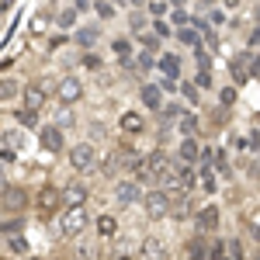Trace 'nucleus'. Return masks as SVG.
<instances>
[{
  "label": "nucleus",
  "instance_id": "obj_1",
  "mask_svg": "<svg viewBox=\"0 0 260 260\" xmlns=\"http://www.w3.org/2000/svg\"><path fill=\"white\" fill-rule=\"evenodd\" d=\"M90 225V212L83 208V205H66L59 215V233L62 236H70V240H77L83 236V229Z\"/></svg>",
  "mask_w": 260,
  "mask_h": 260
},
{
  "label": "nucleus",
  "instance_id": "obj_2",
  "mask_svg": "<svg viewBox=\"0 0 260 260\" xmlns=\"http://www.w3.org/2000/svg\"><path fill=\"white\" fill-rule=\"evenodd\" d=\"M142 208H146V215L153 222H160L170 215V194L163 191V187H153V191H142V201H139Z\"/></svg>",
  "mask_w": 260,
  "mask_h": 260
},
{
  "label": "nucleus",
  "instance_id": "obj_3",
  "mask_svg": "<svg viewBox=\"0 0 260 260\" xmlns=\"http://www.w3.org/2000/svg\"><path fill=\"white\" fill-rule=\"evenodd\" d=\"M70 167H73L77 174H90V170L98 167V146H94V142H77V146H70Z\"/></svg>",
  "mask_w": 260,
  "mask_h": 260
},
{
  "label": "nucleus",
  "instance_id": "obj_4",
  "mask_svg": "<svg viewBox=\"0 0 260 260\" xmlns=\"http://www.w3.org/2000/svg\"><path fill=\"white\" fill-rule=\"evenodd\" d=\"M80 98H83V80L80 77H62L59 83H56V101H59L62 108H73V104H80Z\"/></svg>",
  "mask_w": 260,
  "mask_h": 260
},
{
  "label": "nucleus",
  "instance_id": "obj_5",
  "mask_svg": "<svg viewBox=\"0 0 260 260\" xmlns=\"http://www.w3.org/2000/svg\"><path fill=\"white\" fill-rule=\"evenodd\" d=\"M136 260H170V250H167V243L160 236H142L139 250H136Z\"/></svg>",
  "mask_w": 260,
  "mask_h": 260
},
{
  "label": "nucleus",
  "instance_id": "obj_6",
  "mask_svg": "<svg viewBox=\"0 0 260 260\" xmlns=\"http://www.w3.org/2000/svg\"><path fill=\"white\" fill-rule=\"evenodd\" d=\"M257 52H250V49H243V52H236L233 56V62H229V73H233V87H243V83L253 80V73H250V59H253Z\"/></svg>",
  "mask_w": 260,
  "mask_h": 260
},
{
  "label": "nucleus",
  "instance_id": "obj_7",
  "mask_svg": "<svg viewBox=\"0 0 260 260\" xmlns=\"http://www.w3.org/2000/svg\"><path fill=\"white\" fill-rule=\"evenodd\" d=\"M21 98H24V108L42 111V108H45V101H49V83H45V80L24 83V87H21Z\"/></svg>",
  "mask_w": 260,
  "mask_h": 260
},
{
  "label": "nucleus",
  "instance_id": "obj_8",
  "mask_svg": "<svg viewBox=\"0 0 260 260\" xmlns=\"http://www.w3.org/2000/svg\"><path fill=\"white\" fill-rule=\"evenodd\" d=\"M115 201L125 205V208L139 205V201H142V184H139V180H132V177L118 180V184H115Z\"/></svg>",
  "mask_w": 260,
  "mask_h": 260
},
{
  "label": "nucleus",
  "instance_id": "obj_9",
  "mask_svg": "<svg viewBox=\"0 0 260 260\" xmlns=\"http://www.w3.org/2000/svg\"><path fill=\"white\" fill-rule=\"evenodd\" d=\"M194 225H198V233H205V236L219 233V225H222V208H219V205H205L198 215H194Z\"/></svg>",
  "mask_w": 260,
  "mask_h": 260
},
{
  "label": "nucleus",
  "instance_id": "obj_10",
  "mask_svg": "<svg viewBox=\"0 0 260 260\" xmlns=\"http://www.w3.org/2000/svg\"><path fill=\"white\" fill-rule=\"evenodd\" d=\"M59 208H62L59 187H52V184H42V191H39V212H42V215H52V212H59Z\"/></svg>",
  "mask_w": 260,
  "mask_h": 260
},
{
  "label": "nucleus",
  "instance_id": "obj_11",
  "mask_svg": "<svg viewBox=\"0 0 260 260\" xmlns=\"http://www.w3.org/2000/svg\"><path fill=\"white\" fill-rule=\"evenodd\" d=\"M39 139H42V149H49V153H62V149H66V139H62L59 125H42Z\"/></svg>",
  "mask_w": 260,
  "mask_h": 260
},
{
  "label": "nucleus",
  "instance_id": "obj_12",
  "mask_svg": "<svg viewBox=\"0 0 260 260\" xmlns=\"http://www.w3.org/2000/svg\"><path fill=\"white\" fill-rule=\"evenodd\" d=\"M139 101L146 111H163V90L160 83H142L139 87Z\"/></svg>",
  "mask_w": 260,
  "mask_h": 260
},
{
  "label": "nucleus",
  "instance_id": "obj_13",
  "mask_svg": "<svg viewBox=\"0 0 260 260\" xmlns=\"http://www.w3.org/2000/svg\"><path fill=\"white\" fill-rule=\"evenodd\" d=\"M118 128L125 132V136H136L139 139L142 132H146V115H139V111H125L118 118Z\"/></svg>",
  "mask_w": 260,
  "mask_h": 260
},
{
  "label": "nucleus",
  "instance_id": "obj_14",
  "mask_svg": "<svg viewBox=\"0 0 260 260\" xmlns=\"http://www.w3.org/2000/svg\"><path fill=\"white\" fill-rule=\"evenodd\" d=\"M156 70H160L167 80H180V56H177V52H160Z\"/></svg>",
  "mask_w": 260,
  "mask_h": 260
},
{
  "label": "nucleus",
  "instance_id": "obj_15",
  "mask_svg": "<svg viewBox=\"0 0 260 260\" xmlns=\"http://www.w3.org/2000/svg\"><path fill=\"white\" fill-rule=\"evenodd\" d=\"M198 139H194V136H184V139H180V146H177V160L180 163H191V167H194V163H198Z\"/></svg>",
  "mask_w": 260,
  "mask_h": 260
},
{
  "label": "nucleus",
  "instance_id": "obj_16",
  "mask_svg": "<svg viewBox=\"0 0 260 260\" xmlns=\"http://www.w3.org/2000/svg\"><path fill=\"white\" fill-rule=\"evenodd\" d=\"M94 229H98V236H101V240H115V236H118V219H115L111 212H104V215H98Z\"/></svg>",
  "mask_w": 260,
  "mask_h": 260
},
{
  "label": "nucleus",
  "instance_id": "obj_17",
  "mask_svg": "<svg viewBox=\"0 0 260 260\" xmlns=\"http://www.w3.org/2000/svg\"><path fill=\"white\" fill-rule=\"evenodd\" d=\"M0 194H4V201H0V205H4L11 215H18L21 208H24V191H21V187H4Z\"/></svg>",
  "mask_w": 260,
  "mask_h": 260
},
{
  "label": "nucleus",
  "instance_id": "obj_18",
  "mask_svg": "<svg viewBox=\"0 0 260 260\" xmlns=\"http://www.w3.org/2000/svg\"><path fill=\"white\" fill-rule=\"evenodd\" d=\"M62 194V205H87V184H66V191H59Z\"/></svg>",
  "mask_w": 260,
  "mask_h": 260
},
{
  "label": "nucleus",
  "instance_id": "obj_19",
  "mask_svg": "<svg viewBox=\"0 0 260 260\" xmlns=\"http://www.w3.org/2000/svg\"><path fill=\"white\" fill-rule=\"evenodd\" d=\"M77 21H80V11L70 4V7H62L59 14H56V28H59V31H73V28H77Z\"/></svg>",
  "mask_w": 260,
  "mask_h": 260
},
{
  "label": "nucleus",
  "instance_id": "obj_20",
  "mask_svg": "<svg viewBox=\"0 0 260 260\" xmlns=\"http://www.w3.org/2000/svg\"><path fill=\"white\" fill-rule=\"evenodd\" d=\"M198 128H201V118L194 115V111H180L177 115V132L180 136H194Z\"/></svg>",
  "mask_w": 260,
  "mask_h": 260
},
{
  "label": "nucleus",
  "instance_id": "obj_21",
  "mask_svg": "<svg viewBox=\"0 0 260 260\" xmlns=\"http://www.w3.org/2000/svg\"><path fill=\"white\" fill-rule=\"evenodd\" d=\"M205 257H208V240H205V233H194L187 243V260H205Z\"/></svg>",
  "mask_w": 260,
  "mask_h": 260
},
{
  "label": "nucleus",
  "instance_id": "obj_22",
  "mask_svg": "<svg viewBox=\"0 0 260 260\" xmlns=\"http://www.w3.org/2000/svg\"><path fill=\"white\" fill-rule=\"evenodd\" d=\"M177 42H180V45H191V49H201V45H205V39H201V35L194 31V28H191V24L177 28Z\"/></svg>",
  "mask_w": 260,
  "mask_h": 260
},
{
  "label": "nucleus",
  "instance_id": "obj_23",
  "mask_svg": "<svg viewBox=\"0 0 260 260\" xmlns=\"http://www.w3.org/2000/svg\"><path fill=\"white\" fill-rule=\"evenodd\" d=\"M198 180H201V187H205L208 194H215V191H219V174H215L212 167H201V170H198Z\"/></svg>",
  "mask_w": 260,
  "mask_h": 260
},
{
  "label": "nucleus",
  "instance_id": "obj_24",
  "mask_svg": "<svg viewBox=\"0 0 260 260\" xmlns=\"http://www.w3.org/2000/svg\"><path fill=\"white\" fill-rule=\"evenodd\" d=\"M14 121H18L21 128H39V111H31V108H18V111H14Z\"/></svg>",
  "mask_w": 260,
  "mask_h": 260
},
{
  "label": "nucleus",
  "instance_id": "obj_25",
  "mask_svg": "<svg viewBox=\"0 0 260 260\" xmlns=\"http://www.w3.org/2000/svg\"><path fill=\"white\" fill-rule=\"evenodd\" d=\"M111 52L121 59V66H128V59H132V42L128 39H115L111 42Z\"/></svg>",
  "mask_w": 260,
  "mask_h": 260
},
{
  "label": "nucleus",
  "instance_id": "obj_26",
  "mask_svg": "<svg viewBox=\"0 0 260 260\" xmlns=\"http://www.w3.org/2000/svg\"><path fill=\"white\" fill-rule=\"evenodd\" d=\"M7 250H11V253H18V257H24V253H28V236H24V233H11V240H7Z\"/></svg>",
  "mask_w": 260,
  "mask_h": 260
},
{
  "label": "nucleus",
  "instance_id": "obj_27",
  "mask_svg": "<svg viewBox=\"0 0 260 260\" xmlns=\"http://www.w3.org/2000/svg\"><path fill=\"white\" fill-rule=\"evenodd\" d=\"M225 257H229V260H246V246H243L240 236L225 240Z\"/></svg>",
  "mask_w": 260,
  "mask_h": 260
},
{
  "label": "nucleus",
  "instance_id": "obj_28",
  "mask_svg": "<svg viewBox=\"0 0 260 260\" xmlns=\"http://www.w3.org/2000/svg\"><path fill=\"white\" fill-rule=\"evenodd\" d=\"M177 87H180V94L191 101V108H198V104H201V90H198L191 80H177Z\"/></svg>",
  "mask_w": 260,
  "mask_h": 260
},
{
  "label": "nucleus",
  "instance_id": "obj_29",
  "mask_svg": "<svg viewBox=\"0 0 260 260\" xmlns=\"http://www.w3.org/2000/svg\"><path fill=\"white\" fill-rule=\"evenodd\" d=\"M149 18H167V11H170V4L167 0H146V7H142Z\"/></svg>",
  "mask_w": 260,
  "mask_h": 260
},
{
  "label": "nucleus",
  "instance_id": "obj_30",
  "mask_svg": "<svg viewBox=\"0 0 260 260\" xmlns=\"http://www.w3.org/2000/svg\"><path fill=\"white\" fill-rule=\"evenodd\" d=\"M146 24H149V14H146L142 7H136V11H132V18H128V28L139 35V31H146Z\"/></svg>",
  "mask_w": 260,
  "mask_h": 260
},
{
  "label": "nucleus",
  "instance_id": "obj_31",
  "mask_svg": "<svg viewBox=\"0 0 260 260\" xmlns=\"http://www.w3.org/2000/svg\"><path fill=\"white\" fill-rule=\"evenodd\" d=\"M128 66H136L139 73H149V70L156 66V59H153V52H139L136 59H128Z\"/></svg>",
  "mask_w": 260,
  "mask_h": 260
},
{
  "label": "nucleus",
  "instance_id": "obj_32",
  "mask_svg": "<svg viewBox=\"0 0 260 260\" xmlns=\"http://www.w3.org/2000/svg\"><path fill=\"white\" fill-rule=\"evenodd\" d=\"M233 104H236V87H233V83H229V87H219V108L229 111Z\"/></svg>",
  "mask_w": 260,
  "mask_h": 260
},
{
  "label": "nucleus",
  "instance_id": "obj_33",
  "mask_svg": "<svg viewBox=\"0 0 260 260\" xmlns=\"http://www.w3.org/2000/svg\"><path fill=\"white\" fill-rule=\"evenodd\" d=\"M94 42H98V28H80L77 31V45L80 49H94Z\"/></svg>",
  "mask_w": 260,
  "mask_h": 260
},
{
  "label": "nucleus",
  "instance_id": "obj_34",
  "mask_svg": "<svg viewBox=\"0 0 260 260\" xmlns=\"http://www.w3.org/2000/svg\"><path fill=\"white\" fill-rule=\"evenodd\" d=\"M167 18H170V24H174V28H184V24L191 21V11H184V7H174V11H167Z\"/></svg>",
  "mask_w": 260,
  "mask_h": 260
},
{
  "label": "nucleus",
  "instance_id": "obj_35",
  "mask_svg": "<svg viewBox=\"0 0 260 260\" xmlns=\"http://www.w3.org/2000/svg\"><path fill=\"white\" fill-rule=\"evenodd\" d=\"M201 18L208 21L212 28H222L225 24V7H208V14H201Z\"/></svg>",
  "mask_w": 260,
  "mask_h": 260
},
{
  "label": "nucleus",
  "instance_id": "obj_36",
  "mask_svg": "<svg viewBox=\"0 0 260 260\" xmlns=\"http://www.w3.org/2000/svg\"><path fill=\"white\" fill-rule=\"evenodd\" d=\"M194 87H198V90H212V87H215L212 70H198V73H194Z\"/></svg>",
  "mask_w": 260,
  "mask_h": 260
},
{
  "label": "nucleus",
  "instance_id": "obj_37",
  "mask_svg": "<svg viewBox=\"0 0 260 260\" xmlns=\"http://www.w3.org/2000/svg\"><path fill=\"white\" fill-rule=\"evenodd\" d=\"M94 11H98V18H104V21H111L118 11H115V4H108V0H94Z\"/></svg>",
  "mask_w": 260,
  "mask_h": 260
},
{
  "label": "nucleus",
  "instance_id": "obj_38",
  "mask_svg": "<svg viewBox=\"0 0 260 260\" xmlns=\"http://www.w3.org/2000/svg\"><path fill=\"white\" fill-rule=\"evenodd\" d=\"M149 24H153V35H156V39H170V35H174L170 24H167L163 18H149Z\"/></svg>",
  "mask_w": 260,
  "mask_h": 260
},
{
  "label": "nucleus",
  "instance_id": "obj_39",
  "mask_svg": "<svg viewBox=\"0 0 260 260\" xmlns=\"http://www.w3.org/2000/svg\"><path fill=\"white\" fill-rule=\"evenodd\" d=\"M160 42H163V39H156V35H146V31H139V45H142V52H156V49H160Z\"/></svg>",
  "mask_w": 260,
  "mask_h": 260
},
{
  "label": "nucleus",
  "instance_id": "obj_40",
  "mask_svg": "<svg viewBox=\"0 0 260 260\" xmlns=\"http://www.w3.org/2000/svg\"><path fill=\"white\" fill-rule=\"evenodd\" d=\"M49 24H52V21L45 18V14H35V18H31V31H35V35H45Z\"/></svg>",
  "mask_w": 260,
  "mask_h": 260
},
{
  "label": "nucleus",
  "instance_id": "obj_41",
  "mask_svg": "<svg viewBox=\"0 0 260 260\" xmlns=\"http://www.w3.org/2000/svg\"><path fill=\"white\" fill-rule=\"evenodd\" d=\"M21 94V87L14 80H0V98H18Z\"/></svg>",
  "mask_w": 260,
  "mask_h": 260
},
{
  "label": "nucleus",
  "instance_id": "obj_42",
  "mask_svg": "<svg viewBox=\"0 0 260 260\" xmlns=\"http://www.w3.org/2000/svg\"><path fill=\"white\" fill-rule=\"evenodd\" d=\"M191 52H194V59H198V70H212V56L205 52V45H201V49H191Z\"/></svg>",
  "mask_w": 260,
  "mask_h": 260
},
{
  "label": "nucleus",
  "instance_id": "obj_43",
  "mask_svg": "<svg viewBox=\"0 0 260 260\" xmlns=\"http://www.w3.org/2000/svg\"><path fill=\"white\" fill-rule=\"evenodd\" d=\"M66 45V31H59V35H49V49H62Z\"/></svg>",
  "mask_w": 260,
  "mask_h": 260
},
{
  "label": "nucleus",
  "instance_id": "obj_44",
  "mask_svg": "<svg viewBox=\"0 0 260 260\" xmlns=\"http://www.w3.org/2000/svg\"><path fill=\"white\" fill-rule=\"evenodd\" d=\"M257 42H260V35H257V24H253V28H250V39H246V49L257 52Z\"/></svg>",
  "mask_w": 260,
  "mask_h": 260
},
{
  "label": "nucleus",
  "instance_id": "obj_45",
  "mask_svg": "<svg viewBox=\"0 0 260 260\" xmlns=\"http://www.w3.org/2000/svg\"><path fill=\"white\" fill-rule=\"evenodd\" d=\"M83 66H87V70H101V59L98 56H83Z\"/></svg>",
  "mask_w": 260,
  "mask_h": 260
},
{
  "label": "nucleus",
  "instance_id": "obj_46",
  "mask_svg": "<svg viewBox=\"0 0 260 260\" xmlns=\"http://www.w3.org/2000/svg\"><path fill=\"white\" fill-rule=\"evenodd\" d=\"M70 4H73V7H77L80 14H83V11H87V7H90V0H70Z\"/></svg>",
  "mask_w": 260,
  "mask_h": 260
},
{
  "label": "nucleus",
  "instance_id": "obj_47",
  "mask_svg": "<svg viewBox=\"0 0 260 260\" xmlns=\"http://www.w3.org/2000/svg\"><path fill=\"white\" fill-rule=\"evenodd\" d=\"M240 4H243V0H222V7H225V11H236Z\"/></svg>",
  "mask_w": 260,
  "mask_h": 260
},
{
  "label": "nucleus",
  "instance_id": "obj_48",
  "mask_svg": "<svg viewBox=\"0 0 260 260\" xmlns=\"http://www.w3.org/2000/svg\"><path fill=\"white\" fill-rule=\"evenodd\" d=\"M11 4H14V0H0V11H7V7H11Z\"/></svg>",
  "mask_w": 260,
  "mask_h": 260
},
{
  "label": "nucleus",
  "instance_id": "obj_49",
  "mask_svg": "<svg viewBox=\"0 0 260 260\" xmlns=\"http://www.w3.org/2000/svg\"><path fill=\"white\" fill-rule=\"evenodd\" d=\"M111 4H115V7H128V0H111Z\"/></svg>",
  "mask_w": 260,
  "mask_h": 260
},
{
  "label": "nucleus",
  "instance_id": "obj_50",
  "mask_svg": "<svg viewBox=\"0 0 260 260\" xmlns=\"http://www.w3.org/2000/svg\"><path fill=\"white\" fill-rule=\"evenodd\" d=\"M128 4H132V7H146V0H128Z\"/></svg>",
  "mask_w": 260,
  "mask_h": 260
},
{
  "label": "nucleus",
  "instance_id": "obj_51",
  "mask_svg": "<svg viewBox=\"0 0 260 260\" xmlns=\"http://www.w3.org/2000/svg\"><path fill=\"white\" fill-rule=\"evenodd\" d=\"M21 260H42V257H28V253H24V257H21Z\"/></svg>",
  "mask_w": 260,
  "mask_h": 260
},
{
  "label": "nucleus",
  "instance_id": "obj_52",
  "mask_svg": "<svg viewBox=\"0 0 260 260\" xmlns=\"http://www.w3.org/2000/svg\"><path fill=\"white\" fill-rule=\"evenodd\" d=\"M222 260H229V257H222Z\"/></svg>",
  "mask_w": 260,
  "mask_h": 260
}]
</instances>
